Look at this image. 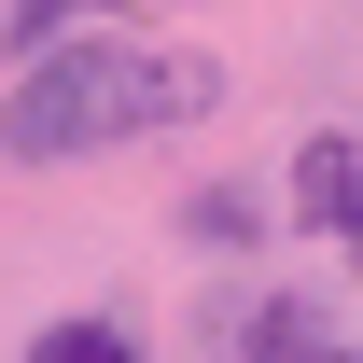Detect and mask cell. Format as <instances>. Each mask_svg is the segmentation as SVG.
I'll list each match as a JSON object with an SVG mask.
<instances>
[{"label": "cell", "instance_id": "1", "mask_svg": "<svg viewBox=\"0 0 363 363\" xmlns=\"http://www.w3.org/2000/svg\"><path fill=\"white\" fill-rule=\"evenodd\" d=\"M210 98H224V84H210V56L98 28V43H56V56H28V70L0 84V154H14V168L126 154V140H154V126H196Z\"/></svg>", "mask_w": 363, "mask_h": 363}, {"label": "cell", "instance_id": "2", "mask_svg": "<svg viewBox=\"0 0 363 363\" xmlns=\"http://www.w3.org/2000/svg\"><path fill=\"white\" fill-rule=\"evenodd\" d=\"M294 224L363 252V126H308L294 140Z\"/></svg>", "mask_w": 363, "mask_h": 363}, {"label": "cell", "instance_id": "3", "mask_svg": "<svg viewBox=\"0 0 363 363\" xmlns=\"http://www.w3.org/2000/svg\"><path fill=\"white\" fill-rule=\"evenodd\" d=\"M238 363H350V350L321 335V308H294V294H266V308L238 321Z\"/></svg>", "mask_w": 363, "mask_h": 363}, {"label": "cell", "instance_id": "4", "mask_svg": "<svg viewBox=\"0 0 363 363\" xmlns=\"http://www.w3.org/2000/svg\"><path fill=\"white\" fill-rule=\"evenodd\" d=\"M112 14H126V0H14V70H28V56H56V43H98Z\"/></svg>", "mask_w": 363, "mask_h": 363}, {"label": "cell", "instance_id": "5", "mask_svg": "<svg viewBox=\"0 0 363 363\" xmlns=\"http://www.w3.org/2000/svg\"><path fill=\"white\" fill-rule=\"evenodd\" d=\"M28 363H140V335H126V321H43V335H28Z\"/></svg>", "mask_w": 363, "mask_h": 363}, {"label": "cell", "instance_id": "6", "mask_svg": "<svg viewBox=\"0 0 363 363\" xmlns=\"http://www.w3.org/2000/svg\"><path fill=\"white\" fill-rule=\"evenodd\" d=\"M252 224H266V196H238V182H210V196L182 210V238H210V252H238Z\"/></svg>", "mask_w": 363, "mask_h": 363}]
</instances>
